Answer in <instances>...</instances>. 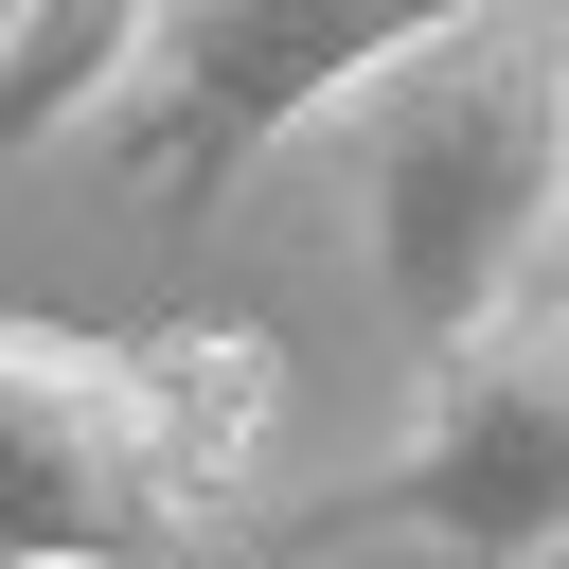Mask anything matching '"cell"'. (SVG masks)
<instances>
[{
  "label": "cell",
  "mask_w": 569,
  "mask_h": 569,
  "mask_svg": "<svg viewBox=\"0 0 569 569\" xmlns=\"http://www.w3.org/2000/svg\"><path fill=\"white\" fill-rule=\"evenodd\" d=\"M356 249L409 356L516 320L569 249V0H480L338 107Z\"/></svg>",
  "instance_id": "cell-1"
},
{
  "label": "cell",
  "mask_w": 569,
  "mask_h": 569,
  "mask_svg": "<svg viewBox=\"0 0 569 569\" xmlns=\"http://www.w3.org/2000/svg\"><path fill=\"white\" fill-rule=\"evenodd\" d=\"M284 356L249 320H0V569H178L231 533Z\"/></svg>",
  "instance_id": "cell-2"
},
{
  "label": "cell",
  "mask_w": 569,
  "mask_h": 569,
  "mask_svg": "<svg viewBox=\"0 0 569 569\" xmlns=\"http://www.w3.org/2000/svg\"><path fill=\"white\" fill-rule=\"evenodd\" d=\"M445 18H480V0H142V53H124V89L89 107L124 213L196 249L213 196H231L284 124H338V107H356L391 53H427Z\"/></svg>",
  "instance_id": "cell-3"
},
{
  "label": "cell",
  "mask_w": 569,
  "mask_h": 569,
  "mask_svg": "<svg viewBox=\"0 0 569 569\" xmlns=\"http://www.w3.org/2000/svg\"><path fill=\"white\" fill-rule=\"evenodd\" d=\"M356 533H427L462 569L569 551V284L480 320V338H445L427 391H409V445L284 516V551H356Z\"/></svg>",
  "instance_id": "cell-4"
},
{
  "label": "cell",
  "mask_w": 569,
  "mask_h": 569,
  "mask_svg": "<svg viewBox=\"0 0 569 569\" xmlns=\"http://www.w3.org/2000/svg\"><path fill=\"white\" fill-rule=\"evenodd\" d=\"M142 53V0H18L0 18V160H36L53 124H89Z\"/></svg>",
  "instance_id": "cell-5"
},
{
  "label": "cell",
  "mask_w": 569,
  "mask_h": 569,
  "mask_svg": "<svg viewBox=\"0 0 569 569\" xmlns=\"http://www.w3.org/2000/svg\"><path fill=\"white\" fill-rule=\"evenodd\" d=\"M551 284H569V249H551Z\"/></svg>",
  "instance_id": "cell-6"
}]
</instances>
